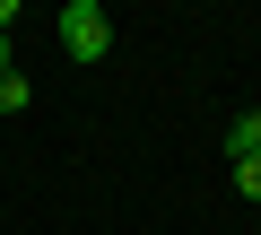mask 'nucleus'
Instances as JSON below:
<instances>
[{
    "label": "nucleus",
    "mask_w": 261,
    "mask_h": 235,
    "mask_svg": "<svg viewBox=\"0 0 261 235\" xmlns=\"http://www.w3.org/2000/svg\"><path fill=\"white\" fill-rule=\"evenodd\" d=\"M27 105H35V87H27L18 70H0V113H27Z\"/></svg>",
    "instance_id": "nucleus-3"
},
{
    "label": "nucleus",
    "mask_w": 261,
    "mask_h": 235,
    "mask_svg": "<svg viewBox=\"0 0 261 235\" xmlns=\"http://www.w3.org/2000/svg\"><path fill=\"white\" fill-rule=\"evenodd\" d=\"M0 70H9V35H0Z\"/></svg>",
    "instance_id": "nucleus-6"
},
{
    "label": "nucleus",
    "mask_w": 261,
    "mask_h": 235,
    "mask_svg": "<svg viewBox=\"0 0 261 235\" xmlns=\"http://www.w3.org/2000/svg\"><path fill=\"white\" fill-rule=\"evenodd\" d=\"M61 53L79 70H96L113 53V18H105V0H61Z\"/></svg>",
    "instance_id": "nucleus-1"
},
{
    "label": "nucleus",
    "mask_w": 261,
    "mask_h": 235,
    "mask_svg": "<svg viewBox=\"0 0 261 235\" xmlns=\"http://www.w3.org/2000/svg\"><path fill=\"white\" fill-rule=\"evenodd\" d=\"M235 192H244V200H261V157H235Z\"/></svg>",
    "instance_id": "nucleus-4"
},
{
    "label": "nucleus",
    "mask_w": 261,
    "mask_h": 235,
    "mask_svg": "<svg viewBox=\"0 0 261 235\" xmlns=\"http://www.w3.org/2000/svg\"><path fill=\"white\" fill-rule=\"evenodd\" d=\"M226 157H261V105L226 122Z\"/></svg>",
    "instance_id": "nucleus-2"
},
{
    "label": "nucleus",
    "mask_w": 261,
    "mask_h": 235,
    "mask_svg": "<svg viewBox=\"0 0 261 235\" xmlns=\"http://www.w3.org/2000/svg\"><path fill=\"white\" fill-rule=\"evenodd\" d=\"M9 27H18V0H0V35H9Z\"/></svg>",
    "instance_id": "nucleus-5"
}]
</instances>
